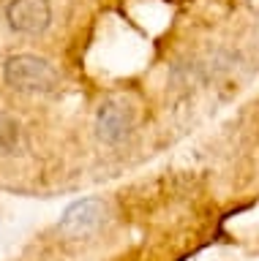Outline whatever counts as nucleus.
<instances>
[{
  "label": "nucleus",
  "mask_w": 259,
  "mask_h": 261,
  "mask_svg": "<svg viewBox=\"0 0 259 261\" xmlns=\"http://www.w3.org/2000/svg\"><path fill=\"white\" fill-rule=\"evenodd\" d=\"M6 82L17 90H50L58 82V73L41 57L17 55L6 63Z\"/></svg>",
  "instance_id": "obj_1"
},
{
  "label": "nucleus",
  "mask_w": 259,
  "mask_h": 261,
  "mask_svg": "<svg viewBox=\"0 0 259 261\" xmlns=\"http://www.w3.org/2000/svg\"><path fill=\"white\" fill-rule=\"evenodd\" d=\"M6 19L17 33L38 36L50 28L52 8L46 0H11V6L6 8Z\"/></svg>",
  "instance_id": "obj_2"
},
{
  "label": "nucleus",
  "mask_w": 259,
  "mask_h": 261,
  "mask_svg": "<svg viewBox=\"0 0 259 261\" xmlns=\"http://www.w3.org/2000/svg\"><path fill=\"white\" fill-rule=\"evenodd\" d=\"M104 215H107V207H104V201H99V199L74 201L66 212H63L60 231L68 234V237H85L104 223Z\"/></svg>",
  "instance_id": "obj_3"
},
{
  "label": "nucleus",
  "mask_w": 259,
  "mask_h": 261,
  "mask_svg": "<svg viewBox=\"0 0 259 261\" xmlns=\"http://www.w3.org/2000/svg\"><path fill=\"white\" fill-rule=\"evenodd\" d=\"M131 122H134V114L120 98L107 101L99 112V130H101L104 139H109V142L123 139L128 134V128H131Z\"/></svg>",
  "instance_id": "obj_4"
}]
</instances>
